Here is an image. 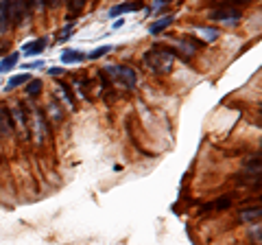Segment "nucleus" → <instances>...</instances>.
<instances>
[{"label":"nucleus","instance_id":"f257e3e1","mask_svg":"<svg viewBox=\"0 0 262 245\" xmlns=\"http://www.w3.org/2000/svg\"><path fill=\"white\" fill-rule=\"evenodd\" d=\"M144 62H146V66L153 72H158V75H168L175 64V53H173V48H168V46L155 44L153 48L146 51Z\"/></svg>","mask_w":262,"mask_h":245},{"label":"nucleus","instance_id":"f03ea898","mask_svg":"<svg viewBox=\"0 0 262 245\" xmlns=\"http://www.w3.org/2000/svg\"><path fill=\"white\" fill-rule=\"evenodd\" d=\"M101 72H103L105 81H107V86H118L122 90H134L136 84H138V75L131 66H122V64H118V66L103 68Z\"/></svg>","mask_w":262,"mask_h":245},{"label":"nucleus","instance_id":"7ed1b4c3","mask_svg":"<svg viewBox=\"0 0 262 245\" xmlns=\"http://www.w3.org/2000/svg\"><path fill=\"white\" fill-rule=\"evenodd\" d=\"M29 134L33 136L35 145H44L48 138H51V125H48V120H46L44 110L33 108L29 112Z\"/></svg>","mask_w":262,"mask_h":245},{"label":"nucleus","instance_id":"20e7f679","mask_svg":"<svg viewBox=\"0 0 262 245\" xmlns=\"http://www.w3.org/2000/svg\"><path fill=\"white\" fill-rule=\"evenodd\" d=\"M9 108V116H11V125H13V132L18 134L20 138H27L29 136V112L22 108V103L13 101Z\"/></svg>","mask_w":262,"mask_h":245},{"label":"nucleus","instance_id":"39448f33","mask_svg":"<svg viewBox=\"0 0 262 245\" xmlns=\"http://www.w3.org/2000/svg\"><path fill=\"white\" fill-rule=\"evenodd\" d=\"M7 11H9L11 29H15L27 20V15L31 11V5H29V0H7Z\"/></svg>","mask_w":262,"mask_h":245},{"label":"nucleus","instance_id":"423d86ee","mask_svg":"<svg viewBox=\"0 0 262 245\" xmlns=\"http://www.w3.org/2000/svg\"><path fill=\"white\" fill-rule=\"evenodd\" d=\"M210 20L223 22V24H236L241 20V9H236L234 5H221L210 11Z\"/></svg>","mask_w":262,"mask_h":245},{"label":"nucleus","instance_id":"0eeeda50","mask_svg":"<svg viewBox=\"0 0 262 245\" xmlns=\"http://www.w3.org/2000/svg\"><path fill=\"white\" fill-rule=\"evenodd\" d=\"M55 96L68 110H75L77 108V105H75V96H72V92H70V86L63 84V81H57V84H55Z\"/></svg>","mask_w":262,"mask_h":245},{"label":"nucleus","instance_id":"6e6552de","mask_svg":"<svg viewBox=\"0 0 262 245\" xmlns=\"http://www.w3.org/2000/svg\"><path fill=\"white\" fill-rule=\"evenodd\" d=\"M46 120H48V125H61V120H63V108H61V103L53 99L51 103L46 105Z\"/></svg>","mask_w":262,"mask_h":245},{"label":"nucleus","instance_id":"1a4fd4ad","mask_svg":"<svg viewBox=\"0 0 262 245\" xmlns=\"http://www.w3.org/2000/svg\"><path fill=\"white\" fill-rule=\"evenodd\" d=\"M144 7L142 0H129V3H122L118 7H114V9L110 11V18H118L120 13H127V11H140Z\"/></svg>","mask_w":262,"mask_h":245},{"label":"nucleus","instance_id":"9d476101","mask_svg":"<svg viewBox=\"0 0 262 245\" xmlns=\"http://www.w3.org/2000/svg\"><path fill=\"white\" fill-rule=\"evenodd\" d=\"M48 44V39L46 37H39V39H33V42H27L22 46V53L27 55V57H35L39 53H44V48Z\"/></svg>","mask_w":262,"mask_h":245},{"label":"nucleus","instance_id":"9b49d317","mask_svg":"<svg viewBox=\"0 0 262 245\" xmlns=\"http://www.w3.org/2000/svg\"><path fill=\"white\" fill-rule=\"evenodd\" d=\"M11 132H13V125H11L9 108H7V103H0V136H9Z\"/></svg>","mask_w":262,"mask_h":245},{"label":"nucleus","instance_id":"f8f14e48","mask_svg":"<svg viewBox=\"0 0 262 245\" xmlns=\"http://www.w3.org/2000/svg\"><path fill=\"white\" fill-rule=\"evenodd\" d=\"M260 206H253V208H243L238 212V221L241 223H260Z\"/></svg>","mask_w":262,"mask_h":245},{"label":"nucleus","instance_id":"ddd939ff","mask_svg":"<svg viewBox=\"0 0 262 245\" xmlns=\"http://www.w3.org/2000/svg\"><path fill=\"white\" fill-rule=\"evenodd\" d=\"M173 53H179V55H186V57H190L196 53V42H190L188 37L184 39H179V42H175V51Z\"/></svg>","mask_w":262,"mask_h":245},{"label":"nucleus","instance_id":"4468645a","mask_svg":"<svg viewBox=\"0 0 262 245\" xmlns=\"http://www.w3.org/2000/svg\"><path fill=\"white\" fill-rule=\"evenodd\" d=\"M196 31V35H199V39H201V42H216V39H219V29H212V27H196L194 29Z\"/></svg>","mask_w":262,"mask_h":245},{"label":"nucleus","instance_id":"2eb2a0df","mask_svg":"<svg viewBox=\"0 0 262 245\" xmlns=\"http://www.w3.org/2000/svg\"><path fill=\"white\" fill-rule=\"evenodd\" d=\"M11 22H9V11H7V0H0V33H9Z\"/></svg>","mask_w":262,"mask_h":245},{"label":"nucleus","instance_id":"dca6fc26","mask_svg":"<svg viewBox=\"0 0 262 245\" xmlns=\"http://www.w3.org/2000/svg\"><path fill=\"white\" fill-rule=\"evenodd\" d=\"M232 206V197H221V199H214V201H210L203 206V212H212V210H223V208H229Z\"/></svg>","mask_w":262,"mask_h":245},{"label":"nucleus","instance_id":"f3484780","mask_svg":"<svg viewBox=\"0 0 262 245\" xmlns=\"http://www.w3.org/2000/svg\"><path fill=\"white\" fill-rule=\"evenodd\" d=\"M24 86H27L24 90H27V96H29V99H37V96L42 94V81H39V79H31V81H27Z\"/></svg>","mask_w":262,"mask_h":245},{"label":"nucleus","instance_id":"a211bd4d","mask_svg":"<svg viewBox=\"0 0 262 245\" xmlns=\"http://www.w3.org/2000/svg\"><path fill=\"white\" fill-rule=\"evenodd\" d=\"M170 24H173V15H166V18H162V20H158V22L151 24V27H149V33H151V35H160L164 29L170 27Z\"/></svg>","mask_w":262,"mask_h":245},{"label":"nucleus","instance_id":"6ab92c4d","mask_svg":"<svg viewBox=\"0 0 262 245\" xmlns=\"http://www.w3.org/2000/svg\"><path fill=\"white\" fill-rule=\"evenodd\" d=\"M81 59H85L83 51H63L61 53V62L63 64H79Z\"/></svg>","mask_w":262,"mask_h":245},{"label":"nucleus","instance_id":"aec40b11","mask_svg":"<svg viewBox=\"0 0 262 245\" xmlns=\"http://www.w3.org/2000/svg\"><path fill=\"white\" fill-rule=\"evenodd\" d=\"M66 3H68V20H75L83 9L85 0H66Z\"/></svg>","mask_w":262,"mask_h":245},{"label":"nucleus","instance_id":"412c9836","mask_svg":"<svg viewBox=\"0 0 262 245\" xmlns=\"http://www.w3.org/2000/svg\"><path fill=\"white\" fill-rule=\"evenodd\" d=\"M20 59V53H11V55H7L3 62H0V72H9L15 64H18Z\"/></svg>","mask_w":262,"mask_h":245},{"label":"nucleus","instance_id":"4be33fe9","mask_svg":"<svg viewBox=\"0 0 262 245\" xmlns=\"http://www.w3.org/2000/svg\"><path fill=\"white\" fill-rule=\"evenodd\" d=\"M27 81H31L29 75H15L9 79V84H7V90H13V88H18V86H24Z\"/></svg>","mask_w":262,"mask_h":245},{"label":"nucleus","instance_id":"5701e85b","mask_svg":"<svg viewBox=\"0 0 262 245\" xmlns=\"http://www.w3.org/2000/svg\"><path fill=\"white\" fill-rule=\"evenodd\" d=\"M112 51V46H101V48H94L92 53H88L85 55V59H101L103 55H107Z\"/></svg>","mask_w":262,"mask_h":245},{"label":"nucleus","instance_id":"b1692460","mask_svg":"<svg viewBox=\"0 0 262 245\" xmlns=\"http://www.w3.org/2000/svg\"><path fill=\"white\" fill-rule=\"evenodd\" d=\"M29 5L33 13H42L46 9V0H29Z\"/></svg>","mask_w":262,"mask_h":245},{"label":"nucleus","instance_id":"393cba45","mask_svg":"<svg viewBox=\"0 0 262 245\" xmlns=\"http://www.w3.org/2000/svg\"><path fill=\"white\" fill-rule=\"evenodd\" d=\"M249 239L253 241V243H260V223H251V228H249Z\"/></svg>","mask_w":262,"mask_h":245},{"label":"nucleus","instance_id":"a878e982","mask_svg":"<svg viewBox=\"0 0 262 245\" xmlns=\"http://www.w3.org/2000/svg\"><path fill=\"white\" fill-rule=\"evenodd\" d=\"M70 31H72V24H68L66 29H61L59 33H57V39H59V42H66V39L70 37Z\"/></svg>","mask_w":262,"mask_h":245},{"label":"nucleus","instance_id":"bb28decb","mask_svg":"<svg viewBox=\"0 0 262 245\" xmlns=\"http://www.w3.org/2000/svg\"><path fill=\"white\" fill-rule=\"evenodd\" d=\"M61 3H66V0H46V7H51V9H55V7H59Z\"/></svg>","mask_w":262,"mask_h":245},{"label":"nucleus","instance_id":"cd10ccee","mask_svg":"<svg viewBox=\"0 0 262 245\" xmlns=\"http://www.w3.org/2000/svg\"><path fill=\"white\" fill-rule=\"evenodd\" d=\"M48 72H51V75H55V77H57V75H63V68H61V66H55V68H51Z\"/></svg>","mask_w":262,"mask_h":245},{"label":"nucleus","instance_id":"c85d7f7f","mask_svg":"<svg viewBox=\"0 0 262 245\" xmlns=\"http://www.w3.org/2000/svg\"><path fill=\"white\" fill-rule=\"evenodd\" d=\"M3 51H9V46H7L5 42H0V55H3Z\"/></svg>","mask_w":262,"mask_h":245},{"label":"nucleus","instance_id":"c756f323","mask_svg":"<svg viewBox=\"0 0 262 245\" xmlns=\"http://www.w3.org/2000/svg\"><path fill=\"white\" fill-rule=\"evenodd\" d=\"M164 3H170V0H158V5H164Z\"/></svg>","mask_w":262,"mask_h":245}]
</instances>
